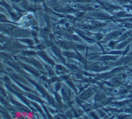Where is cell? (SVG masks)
<instances>
[{
	"instance_id": "cell-9",
	"label": "cell",
	"mask_w": 132,
	"mask_h": 119,
	"mask_svg": "<svg viewBox=\"0 0 132 119\" xmlns=\"http://www.w3.org/2000/svg\"><path fill=\"white\" fill-rule=\"evenodd\" d=\"M98 17L101 18H103V19H106V18H108V16L105 13H100L98 15Z\"/></svg>"
},
{
	"instance_id": "cell-12",
	"label": "cell",
	"mask_w": 132,
	"mask_h": 119,
	"mask_svg": "<svg viewBox=\"0 0 132 119\" xmlns=\"http://www.w3.org/2000/svg\"><path fill=\"white\" fill-rule=\"evenodd\" d=\"M2 70H3V68H2V67L1 65V64H0V71H2Z\"/></svg>"
},
{
	"instance_id": "cell-6",
	"label": "cell",
	"mask_w": 132,
	"mask_h": 119,
	"mask_svg": "<svg viewBox=\"0 0 132 119\" xmlns=\"http://www.w3.org/2000/svg\"><path fill=\"white\" fill-rule=\"evenodd\" d=\"M63 55L67 56V57H73L75 56V55L72 52H68V51H65V52H63Z\"/></svg>"
},
{
	"instance_id": "cell-11",
	"label": "cell",
	"mask_w": 132,
	"mask_h": 119,
	"mask_svg": "<svg viewBox=\"0 0 132 119\" xmlns=\"http://www.w3.org/2000/svg\"><path fill=\"white\" fill-rule=\"evenodd\" d=\"M6 20H7V18L4 15L0 14V21H6Z\"/></svg>"
},
{
	"instance_id": "cell-1",
	"label": "cell",
	"mask_w": 132,
	"mask_h": 119,
	"mask_svg": "<svg viewBox=\"0 0 132 119\" xmlns=\"http://www.w3.org/2000/svg\"><path fill=\"white\" fill-rule=\"evenodd\" d=\"M62 94L65 99L69 98L70 96V91L67 87H64L62 88Z\"/></svg>"
},
{
	"instance_id": "cell-13",
	"label": "cell",
	"mask_w": 132,
	"mask_h": 119,
	"mask_svg": "<svg viewBox=\"0 0 132 119\" xmlns=\"http://www.w3.org/2000/svg\"><path fill=\"white\" fill-rule=\"evenodd\" d=\"M15 2H20L21 0H14Z\"/></svg>"
},
{
	"instance_id": "cell-4",
	"label": "cell",
	"mask_w": 132,
	"mask_h": 119,
	"mask_svg": "<svg viewBox=\"0 0 132 119\" xmlns=\"http://www.w3.org/2000/svg\"><path fill=\"white\" fill-rule=\"evenodd\" d=\"M60 45L62 47H63L66 49H69L71 47V44H70L69 43L67 42H60Z\"/></svg>"
},
{
	"instance_id": "cell-10",
	"label": "cell",
	"mask_w": 132,
	"mask_h": 119,
	"mask_svg": "<svg viewBox=\"0 0 132 119\" xmlns=\"http://www.w3.org/2000/svg\"><path fill=\"white\" fill-rule=\"evenodd\" d=\"M27 96H28L29 98H31V99H33V100H37L38 99L37 97H36V96H34L33 95H32V94H28Z\"/></svg>"
},
{
	"instance_id": "cell-7",
	"label": "cell",
	"mask_w": 132,
	"mask_h": 119,
	"mask_svg": "<svg viewBox=\"0 0 132 119\" xmlns=\"http://www.w3.org/2000/svg\"><path fill=\"white\" fill-rule=\"evenodd\" d=\"M25 33H26V32L20 29V30H18L16 32L15 35L18 36H22L25 35Z\"/></svg>"
},
{
	"instance_id": "cell-5",
	"label": "cell",
	"mask_w": 132,
	"mask_h": 119,
	"mask_svg": "<svg viewBox=\"0 0 132 119\" xmlns=\"http://www.w3.org/2000/svg\"><path fill=\"white\" fill-rule=\"evenodd\" d=\"M12 77H13V78L15 80H16V81H19V82H23L24 81V80H23V79L22 77H21L20 76H18V75H14L12 76Z\"/></svg>"
},
{
	"instance_id": "cell-2",
	"label": "cell",
	"mask_w": 132,
	"mask_h": 119,
	"mask_svg": "<svg viewBox=\"0 0 132 119\" xmlns=\"http://www.w3.org/2000/svg\"><path fill=\"white\" fill-rule=\"evenodd\" d=\"M30 63L34 66H35L36 68H38V69H42V65L37 60H34V59H32L30 60Z\"/></svg>"
},
{
	"instance_id": "cell-3",
	"label": "cell",
	"mask_w": 132,
	"mask_h": 119,
	"mask_svg": "<svg viewBox=\"0 0 132 119\" xmlns=\"http://www.w3.org/2000/svg\"><path fill=\"white\" fill-rule=\"evenodd\" d=\"M52 49L53 50V51L55 53V54H56L58 56L61 57V52L60 49L56 46H52Z\"/></svg>"
},
{
	"instance_id": "cell-8",
	"label": "cell",
	"mask_w": 132,
	"mask_h": 119,
	"mask_svg": "<svg viewBox=\"0 0 132 119\" xmlns=\"http://www.w3.org/2000/svg\"><path fill=\"white\" fill-rule=\"evenodd\" d=\"M48 101L49 102L53 105H55V103H56V101L55 100V99L51 97V96H48Z\"/></svg>"
},
{
	"instance_id": "cell-14",
	"label": "cell",
	"mask_w": 132,
	"mask_h": 119,
	"mask_svg": "<svg viewBox=\"0 0 132 119\" xmlns=\"http://www.w3.org/2000/svg\"></svg>"
}]
</instances>
